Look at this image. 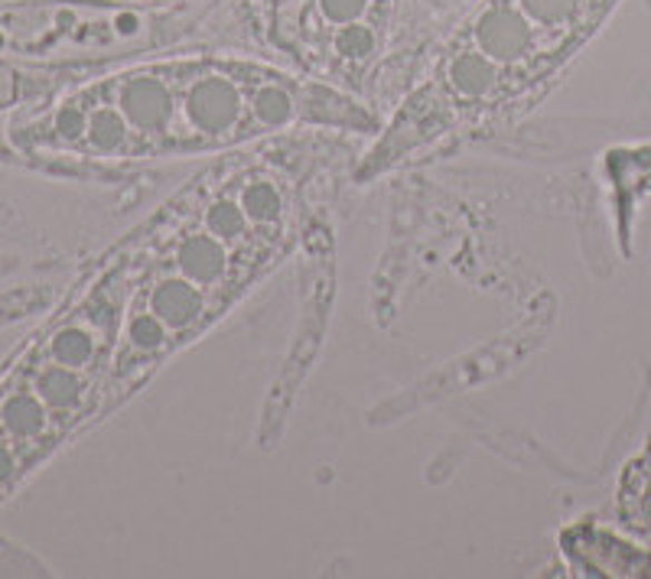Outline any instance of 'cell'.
I'll use <instances>...</instances> for the list:
<instances>
[{"mask_svg": "<svg viewBox=\"0 0 651 579\" xmlns=\"http://www.w3.org/2000/svg\"><path fill=\"white\" fill-rule=\"evenodd\" d=\"M199 13L144 10L108 0H20L0 7V59L30 66H95L157 49Z\"/></svg>", "mask_w": 651, "mask_h": 579, "instance_id": "cell-1", "label": "cell"}, {"mask_svg": "<svg viewBox=\"0 0 651 579\" xmlns=\"http://www.w3.org/2000/svg\"><path fill=\"white\" fill-rule=\"evenodd\" d=\"M91 66H30L0 59V111L13 105L43 101L49 91L62 88L69 79L88 72Z\"/></svg>", "mask_w": 651, "mask_h": 579, "instance_id": "cell-2", "label": "cell"}, {"mask_svg": "<svg viewBox=\"0 0 651 579\" xmlns=\"http://www.w3.org/2000/svg\"><path fill=\"white\" fill-rule=\"evenodd\" d=\"M46 404L37 391H13L0 408V423L13 440H37L46 430Z\"/></svg>", "mask_w": 651, "mask_h": 579, "instance_id": "cell-3", "label": "cell"}, {"mask_svg": "<svg viewBox=\"0 0 651 579\" xmlns=\"http://www.w3.org/2000/svg\"><path fill=\"white\" fill-rule=\"evenodd\" d=\"M33 391L40 394V401H43L46 408H52V411H72L79 404L82 391H86V381L79 377V369H66V365H56L52 362V365L40 369Z\"/></svg>", "mask_w": 651, "mask_h": 579, "instance_id": "cell-4", "label": "cell"}, {"mask_svg": "<svg viewBox=\"0 0 651 579\" xmlns=\"http://www.w3.org/2000/svg\"><path fill=\"white\" fill-rule=\"evenodd\" d=\"M49 355L56 365L66 369H86L95 359V335L82 326H62L49 342Z\"/></svg>", "mask_w": 651, "mask_h": 579, "instance_id": "cell-5", "label": "cell"}, {"mask_svg": "<svg viewBox=\"0 0 651 579\" xmlns=\"http://www.w3.org/2000/svg\"><path fill=\"white\" fill-rule=\"evenodd\" d=\"M108 3H121V7H144V10H183V13H203L199 3H213V0H108Z\"/></svg>", "mask_w": 651, "mask_h": 579, "instance_id": "cell-6", "label": "cell"}, {"mask_svg": "<svg viewBox=\"0 0 651 579\" xmlns=\"http://www.w3.org/2000/svg\"><path fill=\"white\" fill-rule=\"evenodd\" d=\"M10 469H13V459H10V453H7V446H0V482L10 475Z\"/></svg>", "mask_w": 651, "mask_h": 579, "instance_id": "cell-7", "label": "cell"}]
</instances>
